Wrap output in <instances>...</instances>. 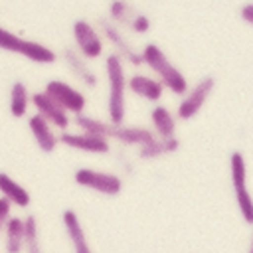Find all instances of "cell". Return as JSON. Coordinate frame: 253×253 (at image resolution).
Instances as JSON below:
<instances>
[{
    "instance_id": "cell-1",
    "label": "cell",
    "mask_w": 253,
    "mask_h": 253,
    "mask_svg": "<svg viewBox=\"0 0 253 253\" xmlns=\"http://www.w3.org/2000/svg\"><path fill=\"white\" fill-rule=\"evenodd\" d=\"M105 73L109 83V97H107V113L111 125H123L126 115V75L123 59L113 51L105 57Z\"/></svg>"
},
{
    "instance_id": "cell-2",
    "label": "cell",
    "mask_w": 253,
    "mask_h": 253,
    "mask_svg": "<svg viewBox=\"0 0 253 253\" xmlns=\"http://www.w3.org/2000/svg\"><path fill=\"white\" fill-rule=\"evenodd\" d=\"M140 55H142V63L148 65L158 75V81L162 83L164 89H170L174 95H184L188 91L186 75L166 57V53L156 43H146L140 49Z\"/></svg>"
},
{
    "instance_id": "cell-3",
    "label": "cell",
    "mask_w": 253,
    "mask_h": 253,
    "mask_svg": "<svg viewBox=\"0 0 253 253\" xmlns=\"http://www.w3.org/2000/svg\"><path fill=\"white\" fill-rule=\"evenodd\" d=\"M0 49L18 53L34 63H40V65H49V63H55V59H57V53L51 47H47L40 42H34V40H26L2 26H0Z\"/></svg>"
},
{
    "instance_id": "cell-4",
    "label": "cell",
    "mask_w": 253,
    "mask_h": 253,
    "mask_svg": "<svg viewBox=\"0 0 253 253\" xmlns=\"http://www.w3.org/2000/svg\"><path fill=\"white\" fill-rule=\"evenodd\" d=\"M229 172H231V186L239 213L245 219V223H253V196L247 190V168H245V158L239 150L231 152L229 156Z\"/></svg>"
},
{
    "instance_id": "cell-5",
    "label": "cell",
    "mask_w": 253,
    "mask_h": 253,
    "mask_svg": "<svg viewBox=\"0 0 253 253\" xmlns=\"http://www.w3.org/2000/svg\"><path fill=\"white\" fill-rule=\"evenodd\" d=\"M75 184L89 188L97 194L103 196H119L123 190V180L117 174L103 172V170H93V168H77L73 174Z\"/></svg>"
},
{
    "instance_id": "cell-6",
    "label": "cell",
    "mask_w": 253,
    "mask_h": 253,
    "mask_svg": "<svg viewBox=\"0 0 253 253\" xmlns=\"http://www.w3.org/2000/svg\"><path fill=\"white\" fill-rule=\"evenodd\" d=\"M43 93L49 95L67 115H81L87 107V97L61 79H49L43 87Z\"/></svg>"
},
{
    "instance_id": "cell-7",
    "label": "cell",
    "mask_w": 253,
    "mask_h": 253,
    "mask_svg": "<svg viewBox=\"0 0 253 253\" xmlns=\"http://www.w3.org/2000/svg\"><path fill=\"white\" fill-rule=\"evenodd\" d=\"M75 49L85 59H97L103 55V38L97 32V28L87 20H75L71 26Z\"/></svg>"
},
{
    "instance_id": "cell-8",
    "label": "cell",
    "mask_w": 253,
    "mask_h": 253,
    "mask_svg": "<svg viewBox=\"0 0 253 253\" xmlns=\"http://www.w3.org/2000/svg\"><path fill=\"white\" fill-rule=\"evenodd\" d=\"M215 87V79L213 77H204L200 79L192 89H188L184 95H182V101L178 103V109H176V117L182 119V121H190L194 119L202 107L206 105L208 97L211 95Z\"/></svg>"
},
{
    "instance_id": "cell-9",
    "label": "cell",
    "mask_w": 253,
    "mask_h": 253,
    "mask_svg": "<svg viewBox=\"0 0 253 253\" xmlns=\"http://www.w3.org/2000/svg\"><path fill=\"white\" fill-rule=\"evenodd\" d=\"M30 105L36 109V115H40L42 119H45L51 126L59 128L61 132L67 130V126L71 125V117L43 91H36L30 93Z\"/></svg>"
},
{
    "instance_id": "cell-10",
    "label": "cell",
    "mask_w": 253,
    "mask_h": 253,
    "mask_svg": "<svg viewBox=\"0 0 253 253\" xmlns=\"http://www.w3.org/2000/svg\"><path fill=\"white\" fill-rule=\"evenodd\" d=\"M99 26H101L105 38H107V40L111 42V45L117 49L115 53H117L121 59H126V61L132 63V65H142V55H140V51H136V49L132 47V43L126 40V36H125L111 20L101 18V20H99Z\"/></svg>"
},
{
    "instance_id": "cell-11",
    "label": "cell",
    "mask_w": 253,
    "mask_h": 253,
    "mask_svg": "<svg viewBox=\"0 0 253 253\" xmlns=\"http://www.w3.org/2000/svg\"><path fill=\"white\" fill-rule=\"evenodd\" d=\"M57 138H59V144H65L73 150H81V152H89V154H107L111 150L109 138L87 134V132H81V130L79 132L63 130Z\"/></svg>"
},
{
    "instance_id": "cell-12",
    "label": "cell",
    "mask_w": 253,
    "mask_h": 253,
    "mask_svg": "<svg viewBox=\"0 0 253 253\" xmlns=\"http://www.w3.org/2000/svg\"><path fill=\"white\" fill-rule=\"evenodd\" d=\"M61 221H63V229H65V235H67V239L71 243L73 253H93L77 211L75 210H63Z\"/></svg>"
},
{
    "instance_id": "cell-13",
    "label": "cell",
    "mask_w": 253,
    "mask_h": 253,
    "mask_svg": "<svg viewBox=\"0 0 253 253\" xmlns=\"http://www.w3.org/2000/svg\"><path fill=\"white\" fill-rule=\"evenodd\" d=\"M28 128H30V132H32V136H34V140H36V144H38V148H40L42 152L49 154V152H53V150L57 148L59 138H57L53 126H51L45 119H42V117L36 115V113L30 115V117H28Z\"/></svg>"
},
{
    "instance_id": "cell-14",
    "label": "cell",
    "mask_w": 253,
    "mask_h": 253,
    "mask_svg": "<svg viewBox=\"0 0 253 253\" xmlns=\"http://www.w3.org/2000/svg\"><path fill=\"white\" fill-rule=\"evenodd\" d=\"M61 57H63L65 65L69 67V71H71L85 87H89V89L97 87V83H99L97 73L91 69V65L87 63V59L79 55V51H77L75 47H63Z\"/></svg>"
},
{
    "instance_id": "cell-15",
    "label": "cell",
    "mask_w": 253,
    "mask_h": 253,
    "mask_svg": "<svg viewBox=\"0 0 253 253\" xmlns=\"http://www.w3.org/2000/svg\"><path fill=\"white\" fill-rule=\"evenodd\" d=\"M115 138L117 142L125 144V146H142L146 142H150L152 138H156V134L150 128L144 126H126V125H113L109 140Z\"/></svg>"
},
{
    "instance_id": "cell-16",
    "label": "cell",
    "mask_w": 253,
    "mask_h": 253,
    "mask_svg": "<svg viewBox=\"0 0 253 253\" xmlns=\"http://www.w3.org/2000/svg\"><path fill=\"white\" fill-rule=\"evenodd\" d=\"M126 85L134 95H138L150 103H158L162 99V93H164V87L158 79L148 77V75H140V73L130 75L126 79Z\"/></svg>"
},
{
    "instance_id": "cell-17",
    "label": "cell",
    "mask_w": 253,
    "mask_h": 253,
    "mask_svg": "<svg viewBox=\"0 0 253 253\" xmlns=\"http://www.w3.org/2000/svg\"><path fill=\"white\" fill-rule=\"evenodd\" d=\"M0 196L6 198L12 206L22 208V210H26L32 204L30 192L20 182H16L10 174H6V172H0Z\"/></svg>"
},
{
    "instance_id": "cell-18",
    "label": "cell",
    "mask_w": 253,
    "mask_h": 253,
    "mask_svg": "<svg viewBox=\"0 0 253 253\" xmlns=\"http://www.w3.org/2000/svg\"><path fill=\"white\" fill-rule=\"evenodd\" d=\"M150 123H152V132L156 134V138H172L176 136V119L170 113L168 107L164 105H156L150 111Z\"/></svg>"
},
{
    "instance_id": "cell-19",
    "label": "cell",
    "mask_w": 253,
    "mask_h": 253,
    "mask_svg": "<svg viewBox=\"0 0 253 253\" xmlns=\"http://www.w3.org/2000/svg\"><path fill=\"white\" fill-rule=\"evenodd\" d=\"M2 237H4L6 253H22V247H24V217L10 215L6 225H4Z\"/></svg>"
},
{
    "instance_id": "cell-20",
    "label": "cell",
    "mask_w": 253,
    "mask_h": 253,
    "mask_svg": "<svg viewBox=\"0 0 253 253\" xmlns=\"http://www.w3.org/2000/svg\"><path fill=\"white\" fill-rule=\"evenodd\" d=\"M30 107V91L24 81H14L8 95V111L14 119H24Z\"/></svg>"
},
{
    "instance_id": "cell-21",
    "label": "cell",
    "mask_w": 253,
    "mask_h": 253,
    "mask_svg": "<svg viewBox=\"0 0 253 253\" xmlns=\"http://www.w3.org/2000/svg\"><path fill=\"white\" fill-rule=\"evenodd\" d=\"M178 148H180V140L176 136H172V138H152L150 142H146L138 148V156L150 160V158H158L162 154H172Z\"/></svg>"
},
{
    "instance_id": "cell-22",
    "label": "cell",
    "mask_w": 253,
    "mask_h": 253,
    "mask_svg": "<svg viewBox=\"0 0 253 253\" xmlns=\"http://www.w3.org/2000/svg\"><path fill=\"white\" fill-rule=\"evenodd\" d=\"M73 123H75V126H79V130H81V132L95 134V136H103V138H109L111 128H113V125H111V123L101 121V119L91 117V115H85V113L75 115Z\"/></svg>"
},
{
    "instance_id": "cell-23",
    "label": "cell",
    "mask_w": 253,
    "mask_h": 253,
    "mask_svg": "<svg viewBox=\"0 0 253 253\" xmlns=\"http://www.w3.org/2000/svg\"><path fill=\"white\" fill-rule=\"evenodd\" d=\"M22 253H42V241H40V225L36 215L28 213L24 217V247Z\"/></svg>"
},
{
    "instance_id": "cell-24",
    "label": "cell",
    "mask_w": 253,
    "mask_h": 253,
    "mask_svg": "<svg viewBox=\"0 0 253 253\" xmlns=\"http://www.w3.org/2000/svg\"><path fill=\"white\" fill-rule=\"evenodd\" d=\"M136 16V10L125 2V0H113L111 6H109V18L111 22H117V24H123V26H130L132 18Z\"/></svg>"
},
{
    "instance_id": "cell-25",
    "label": "cell",
    "mask_w": 253,
    "mask_h": 253,
    "mask_svg": "<svg viewBox=\"0 0 253 253\" xmlns=\"http://www.w3.org/2000/svg\"><path fill=\"white\" fill-rule=\"evenodd\" d=\"M128 28L132 32H136V34H146L150 30V18L146 14H142V12H136V16L132 18V22H130Z\"/></svg>"
},
{
    "instance_id": "cell-26",
    "label": "cell",
    "mask_w": 253,
    "mask_h": 253,
    "mask_svg": "<svg viewBox=\"0 0 253 253\" xmlns=\"http://www.w3.org/2000/svg\"><path fill=\"white\" fill-rule=\"evenodd\" d=\"M12 215V204L0 196V237H2V231H4V225L8 221V217Z\"/></svg>"
},
{
    "instance_id": "cell-27",
    "label": "cell",
    "mask_w": 253,
    "mask_h": 253,
    "mask_svg": "<svg viewBox=\"0 0 253 253\" xmlns=\"http://www.w3.org/2000/svg\"><path fill=\"white\" fill-rule=\"evenodd\" d=\"M241 18H243L247 24L253 26V2H247V4L241 6Z\"/></svg>"
},
{
    "instance_id": "cell-28",
    "label": "cell",
    "mask_w": 253,
    "mask_h": 253,
    "mask_svg": "<svg viewBox=\"0 0 253 253\" xmlns=\"http://www.w3.org/2000/svg\"><path fill=\"white\" fill-rule=\"evenodd\" d=\"M249 253H253V237H251V245H249Z\"/></svg>"
}]
</instances>
